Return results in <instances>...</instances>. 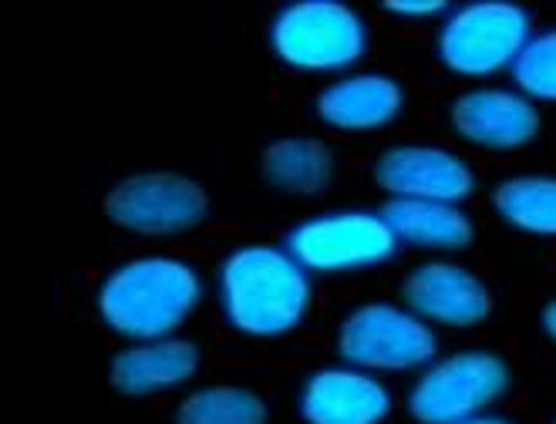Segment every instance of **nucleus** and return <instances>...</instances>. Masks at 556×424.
Wrapping results in <instances>:
<instances>
[{
  "label": "nucleus",
  "mask_w": 556,
  "mask_h": 424,
  "mask_svg": "<svg viewBox=\"0 0 556 424\" xmlns=\"http://www.w3.org/2000/svg\"><path fill=\"white\" fill-rule=\"evenodd\" d=\"M533 38L530 14L516 4H466L448 8L439 24L435 51L452 75L489 78L513 68Z\"/></svg>",
  "instance_id": "0eeeda50"
},
{
  "label": "nucleus",
  "mask_w": 556,
  "mask_h": 424,
  "mask_svg": "<svg viewBox=\"0 0 556 424\" xmlns=\"http://www.w3.org/2000/svg\"><path fill=\"white\" fill-rule=\"evenodd\" d=\"M395 398L381 374L331 364L311 371L298 390V411L304 424H384Z\"/></svg>",
  "instance_id": "9d476101"
},
{
  "label": "nucleus",
  "mask_w": 556,
  "mask_h": 424,
  "mask_svg": "<svg viewBox=\"0 0 556 424\" xmlns=\"http://www.w3.org/2000/svg\"><path fill=\"white\" fill-rule=\"evenodd\" d=\"M543 331L556 341V300L546 304V310H543Z\"/></svg>",
  "instance_id": "412c9836"
},
{
  "label": "nucleus",
  "mask_w": 556,
  "mask_h": 424,
  "mask_svg": "<svg viewBox=\"0 0 556 424\" xmlns=\"http://www.w3.org/2000/svg\"><path fill=\"white\" fill-rule=\"evenodd\" d=\"M496 213L533 236H556V179L553 176H516L496 185Z\"/></svg>",
  "instance_id": "a211bd4d"
},
{
  "label": "nucleus",
  "mask_w": 556,
  "mask_h": 424,
  "mask_svg": "<svg viewBox=\"0 0 556 424\" xmlns=\"http://www.w3.org/2000/svg\"><path fill=\"white\" fill-rule=\"evenodd\" d=\"M270 51L280 64L307 75H348L368 54V21L338 0H298L270 21Z\"/></svg>",
  "instance_id": "7ed1b4c3"
},
{
  "label": "nucleus",
  "mask_w": 556,
  "mask_h": 424,
  "mask_svg": "<svg viewBox=\"0 0 556 424\" xmlns=\"http://www.w3.org/2000/svg\"><path fill=\"white\" fill-rule=\"evenodd\" d=\"M270 408L243 384H203L176 404V424H267Z\"/></svg>",
  "instance_id": "f3484780"
},
{
  "label": "nucleus",
  "mask_w": 556,
  "mask_h": 424,
  "mask_svg": "<svg viewBox=\"0 0 556 424\" xmlns=\"http://www.w3.org/2000/svg\"><path fill=\"white\" fill-rule=\"evenodd\" d=\"M290 256L314 277L362 273L395 259L399 240L375 209H331L301 219L287 233Z\"/></svg>",
  "instance_id": "39448f33"
},
{
  "label": "nucleus",
  "mask_w": 556,
  "mask_h": 424,
  "mask_svg": "<svg viewBox=\"0 0 556 424\" xmlns=\"http://www.w3.org/2000/svg\"><path fill=\"white\" fill-rule=\"evenodd\" d=\"M338 354L344 364L371 374H418L439 357V337L432 323L405 304L371 300L341 320Z\"/></svg>",
  "instance_id": "20e7f679"
},
{
  "label": "nucleus",
  "mask_w": 556,
  "mask_h": 424,
  "mask_svg": "<svg viewBox=\"0 0 556 424\" xmlns=\"http://www.w3.org/2000/svg\"><path fill=\"white\" fill-rule=\"evenodd\" d=\"M105 216L136 236H179L210 216L206 189L182 172H136L118 179L102 203Z\"/></svg>",
  "instance_id": "6e6552de"
},
{
  "label": "nucleus",
  "mask_w": 556,
  "mask_h": 424,
  "mask_svg": "<svg viewBox=\"0 0 556 424\" xmlns=\"http://www.w3.org/2000/svg\"><path fill=\"white\" fill-rule=\"evenodd\" d=\"M459 424H513V421L496 417V414H479V417H469V421H459Z\"/></svg>",
  "instance_id": "4be33fe9"
},
{
  "label": "nucleus",
  "mask_w": 556,
  "mask_h": 424,
  "mask_svg": "<svg viewBox=\"0 0 556 424\" xmlns=\"http://www.w3.org/2000/svg\"><path fill=\"white\" fill-rule=\"evenodd\" d=\"M381 216L388 222V230L395 233L399 246L455 253L472 243V219L455 203L388 200Z\"/></svg>",
  "instance_id": "2eb2a0df"
},
{
  "label": "nucleus",
  "mask_w": 556,
  "mask_h": 424,
  "mask_svg": "<svg viewBox=\"0 0 556 424\" xmlns=\"http://www.w3.org/2000/svg\"><path fill=\"white\" fill-rule=\"evenodd\" d=\"M513 81L533 102H556V27L530 38L513 64Z\"/></svg>",
  "instance_id": "6ab92c4d"
},
{
  "label": "nucleus",
  "mask_w": 556,
  "mask_h": 424,
  "mask_svg": "<svg viewBox=\"0 0 556 424\" xmlns=\"http://www.w3.org/2000/svg\"><path fill=\"white\" fill-rule=\"evenodd\" d=\"M509 387V368L489 350H455L425 364L408 387V414L418 424H459L485 414Z\"/></svg>",
  "instance_id": "423d86ee"
},
{
  "label": "nucleus",
  "mask_w": 556,
  "mask_h": 424,
  "mask_svg": "<svg viewBox=\"0 0 556 424\" xmlns=\"http://www.w3.org/2000/svg\"><path fill=\"white\" fill-rule=\"evenodd\" d=\"M200 374V347L186 337L132 341L112 357V387L125 398H152L186 387Z\"/></svg>",
  "instance_id": "4468645a"
},
{
  "label": "nucleus",
  "mask_w": 556,
  "mask_h": 424,
  "mask_svg": "<svg viewBox=\"0 0 556 424\" xmlns=\"http://www.w3.org/2000/svg\"><path fill=\"white\" fill-rule=\"evenodd\" d=\"M375 182L388 200H429L459 206L476 189V176L463 155L439 145L402 142L375 158Z\"/></svg>",
  "instance_id": "1a4fd4ad"
},
{
  "label": "nucleus",
  "mask_w": 556,
  "mask_h": 424,
  "mask_svg": "<svg viewBox=\"0 0 556 424\" xmlns=\"http://www.w3.org/2000/svg\"><path fill=\"white\" fill-rule=\"evenodd\" d=\"M206 297L203 273L179 256H132L112 267L94 290V310L102 323L132 341L176 337L182 323Z\"/></svg>",
  "instance_id": "f257e3e1"
},
{
  "label": "nucleus",
  "mask_w": 556,
  "mask_h": 424,
  "mask_svg": "<svg viewBox=\"0 0 556 424\" xmlns=\"http://www.w3.org/2000/svg\"><path fill=\"white\" fill-rule=\"evenodd\" d=\"M402 300L432 327H476L493 310L485 283L448 259H429L408 270Z\"/></svg>",
  "instance_id": "9b49d317"
},
{
  "label": "nucleus",
  "mask_w": 556,
  "mask_h": 424,
  "mask_svg": "<svg viewBox=\"0 0 556 424\" xmlns=\"http://www.w3.org/2000/svg\"><path fill=\"white\" fill-rule=\"evenodd\" d=\"M405 108V88L384 72H348L317 91L314 112L334 132H381Z\"/></svg>",
  "instance_id": "ddd939ff"
},
{
  "label": "nucleus",
  "mask_w": 556,
  "mask_h": 424,
  "mask_svg": "<svg viewBox=\"0 0 556 424\" xmlns=\"http://www.w3.org/2000/svg\"><path fill=\"white\" fill-rule=\"evenodd\" d=\"M448 118L466 142L493 152L522 149L540 132V112L533 98L509 88H472L455 98Z\"/></svg>",
  "instance_id": "f8f14e48"
},
{
  "label": "nucleus",
  "mask_w": 556,
  "mask_h": 424,
  "mask_svg": "<svg viewBox=\"0 0 556 424\" xmlns=\"http://www.w3.org/2000/svg\"><path fill=\"white\" fill-rule=\"evenodd\" d=\"M216 304L237 334L270 341L301 327L314 304V283L287 246L250 243L219 264Z\"/></svg>",
  "instance_id": "f03ea898"
},
{
  "label": "nucleus",
  "mask_w": 556,
  "mask_h": 424,
  "mask_svg": "<svg viewBox=\"0 0 556 424\" xmlns=\"http://www.w3.org/2000/svg\"><path fill=\"white\" fill-rule=\"evenodd\" d=\"M384 11L402 21H432L448 14L442 0H391V4H384Z\"/></svg>",
  "instance_id": "aec40b11"
},
{
  "label": "nucleus",
  "mask_w": 556,
  "mask_h": 424,
  "mask_svg": "<svg viewBox=\"0 0 556 424\" xmlns=\"http://www.w3.org/2000/svg\"><path fill=\"white\" fill-rule=\"evenodd\" d=\"M260 169L287 195H320L334 182V152L314 136H280L264 149Z\"/></svg>",
  "instance_id": "dca6fc26"
}]
</instances>
